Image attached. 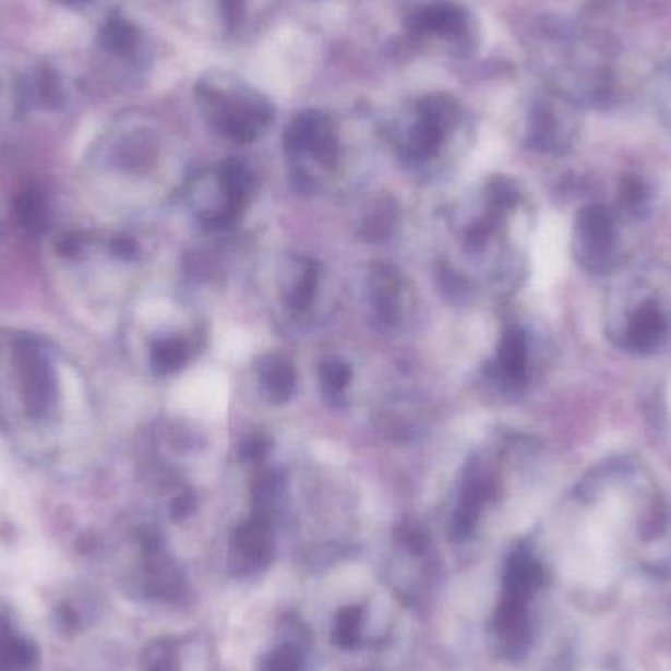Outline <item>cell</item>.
Masks as SVG:
<instances>
[{
	"label": "cell",
	"instance_id": "11",
	"mask_svg": "<svg viewBox=\"0 0 671 671\" xmlns=\"http://www.w3.org/2000/svg\"><path fill=\"white\" fill-rule=\"evenodd\" d=\"M316 285H319V269L312 262L297 263V272L292 275L291 285H289V297L287 302L292 309H307L311 304L314 295H316Z\"/></svg>",
	"mask_w": 671,
	"mask_h": 671
},
{
	"label": "cell",
	"instance_id": "13",
	"mask_svg": "<svg viewBox=\"0 0 671 671\" xmlns=\"http://www.w3.org/2000/svg\"><path fill=\"white\" fill-rule=\"evenodd\" d=\"M189 360V348L179 338H166L154 344L152 350V366L159 375H167L173 371L181 370Z\"/></svg>",
	"mask_w": 671,
	"mask_h": 671
},
{
	"label": "cell",
	"instance_id": "22",
	"mask_svg": "<svg viewBox=\"0 0 671 671\" xmlns=\"http://www.w3.org/2000/svg\"><path fill=\"white\" fill-rule=\"evenodd\" d=\"M41 91H44V97L48 98L49 103H56L59 97H61V88H59V81L56 75H44V85H41Z\"/></svg>",
	"mask_w": 671,
	"mask_h": 671
},
{
	"label": "cell",
	"instance_id": "7",
	"mask_svg": "<svg viewBox=\"0 0 671 671\" xmlns=\"http://www.w3.org/2000/svg\"><path fill=\"white\" fill-rule=\"evenodd\" d=\"M257 378L262 381L263 390L275 403H287L297 390V373L291 361L285 360L277 354L262 356L255 363Z\"/></svg>",
	"mask_w": 671,
	"mask_h": 671
},
{
	"label": "cell",
	"instance_id": "14",
	"mask_svg": "<svg viewBox=\"0 0 671 671\" xmlns=\"http://www.w3.org/2000/svg\"><path fill=\"white\" fill-rule=\"evenodd\" d=\"M100 39H103L105 48L110 49L112 53L127 56L136 48L137 32L130 22L120 19V16H115V19L108 20L107 26L100 34Z\"/></svg>",
	"mask_w": 671,
	"mask_h": 671
},
{
	"label": "cell",
	"instance_id": "18",
	"mask_svg": "<svg viewBox=\"0 0 671 671\" xmlns=\"http://www.w3.org/2000/svg\"><path fill=\"white\" fill-rule=\"evenodd\" d=\"M356 616H360V614H358V609H348L346 613L340 614V621H338V626H336V633H338V638H340L342 644L350 643L351 638H354V633L358 631V621H354Z\"/></svg>",
	"mask_w": 671,
	"mask_h": 671
},
{
	"label": "cell",
	"instance_id": "17",
	"mask_svg": "<svg viewBox=\"0 0 671 671\" xmlns=\"http://www.w3.org/2000/svg\"><path fill=\"white\" fill-rule=\"evenodd\" d=\"M245 4L243 0H220V12H223L224 24L228 28H238L243 19Z\"/></svg>",
	"mask_w": 671,
	"mask_h": 671
},
{
	"label": "cell",
	"instance_id": "12",
	"mask_svg": "<svg viewBox=\"0 0 671 671\" xmlns=\"http://www.w3.org/2000/svg\"><path fill=\"white\" fill-rule=\"evenodd\" d=\"M14 213L20 223L24 224L32 232H41L48 228V206L44 196L36 191H24L14 201Z\"/></svg>",
	"mask_w": 671,
	"mask_h": 671
},
{
	"label": "cell",
	"instance_id": "20",
	"mask_svg": "<svg viewBox=\"0 0 671 671\" xmlns=\"http://www.w3.org/2000/svg\"><path fill=\"white\" fill-rule=\"evenodd\" d=\"M83 238L77 232H69L59 238L58 252L65 257H75L79 253L83 252Z\"/></svg>",
	"mask_w": 671,
	"mask_h": 671
},
{
	"label": "cell",
	"instance_id": "4",
	"mask_svg": "<svg viewBox=\"0 0 671 671\" xmlns=\"http://www.w3.org/2000/svg\"><path fill=\"white\" fill-rule=\"evenodd\" d=\"M22 378H24V399L26 409L34 419L49 415L56 405V378L46 360L38 351H22Z\"/></svg>",
	"mask_w": 671,
	"mask_h": 671
},
{
	"label": "cell",
	"instance_id": "9",
	"mask_svg": "<svg viewBox=\"0 0 671 671\" xmlns=\"http://www.w3.org/2000/svg\"><path fill=\"white\" fill-rule=\"evenodd\" d=\"M579 242H582V250L587 257L595 260V255L601 257L609 252L611 243H613L611 218L599 208L585 213L582 223H579Z\"/></svg>",
	"mask_w": 671,
	"mask_h": 671
},
{
	"label": "cell",
	"instance_id": "6",
	"mask_svg": "<svg viewBox=\"0 0 671 671\" xmlns=\"http://www.w3.org/2000/svg\"><path fill=\"white\" fill-rule=\"evenodd\" d=\"M370 301L385 324H395L400 319L403 281L399 273L390 265H375L370 273Z\"/></svg>",
	"mask_w": 671,
	"mask_h": 671
},
{
	"label": "cell",
	"instance_id": "2",
	"mask_svg": "<svg viewBox=\"0 0 671 671\" xmlns=\"http://www.w3.org/2000/svg\"><path fill=\"white\" fill-rule=\"evenodd\" d=\"M459 107L450 95H429L419 105V120L410 130L407 154L415 159H427L439 152L447 134L456 128Z\"/></svg>",
	"mask_w": 671,
	"mask_h": 671
},
{
	"label": "cell",
	"instance_id": "21",
	"mask_svg": "<svg viewBox=\"0 0 671 671\" xmlns=\"http://www.w3.org/2000/svg\"><path fill=\"white\" fill-rule=\"evenodd\" d=\"M112 253L122 260H134L137 255V243L130 238H117L112 242Z\"/></svg>",
	"mask_w": 671,
	"mask_h": 671
},
{
	"label": "cell",
	"instance_id": "16",
	"mask_svg": "<svg viewBox=\"0 0 671 671\" xmlns=\"http://www.w3.org/2000/svg\"><path fill=\"white\" fill-rule=\"evenodd\" d=\"M390 203H380V205L373 208V213L368 216V223H366V230L368 236L373 240H381V238H387V233L393 230L395 226V208L387 206Z\"/></svg>",
	"mask_w": 671,
	"mask_h": 671
},
{
	"label": "cell",
	"instance_id": "10",
	"mask_svg": "<svg viewBox=\"0 0 671 671\" xmlns=\"http://www.w3.org/2000/svg\"><path fill=\"white\" fill-rule=\"evenodd\" d=\"M499 368L503 371L506 380L520 381L526 373V340L525 334L513 328L503 336V342L499 346Z\"/></svg>",
	"mask_w": 671,
	"mask_h": 671
},
{
	"label": "cell",
	"instance_id": "5",
	"mask_svg": "<svg viewBox=\"0 0 671 671\" xmlns=\"http://www.w3.org/2000/svg\"><path fill=\"white\" fill-rule=\"evenodd\" d=\"M467 14L454 2H440L417 10L407 20L415 34H432L442 38H462L467 32Z\"/></svg>",
	"mask_w": 671,
	"mask_h": 671
},
{
	"label": "cell",
	"instance_id": "19",
	"mask_svg": "<svg viewBox=\"0 0 671 671\" xmlns=\"http://www.w3.org/2000/svg\"><path fill=\"white\" fill-rule=\"evenodd\" d=\"M267 440L263 439V436H252V439L245 440L242 446H240V454H242L245 459H262L265 456V452H267Z\"/></svg>",
	"mask_w": 671,
	"mask_h": 671
},
{
	"label": "cell",
	"instance_id": "15",
	"mask_svg": "<svg viewBox=\"0 0 671 671\" xmlns=\"http://www.w3.org/2000/svg\"><path fill=\"white\" fill-rule=\"evenodd\" d=\"M322 391L328 397H340L351 380V370L340 360L324 361L319 371Z\"/></svg>",
	"mask_w": 671,
	"mask_h": 671
},
{
	"label": "cell",
	"instance_id": "3",
	"mask_svg": "<svg viewBox=\"0 0 671 671\" xmlns=\"http://www.w3.org/2000/svg\"><path fill=\"white\" fill-rule=\"evenodd\" d=\"M285 147L289 154H307L332 166L338 156V142L331 118L319 110H307L285 130Z\"/></svg>",
	"mask_w": 671,
	"mask_h": 671
},
{
	"label": "cell",
	"instance_id": "8",
	"mask_svg": "<svg viewBox=\"0 0 671 671\" xmlns=\"http://www.w3.org/2000/svg\"><path fill=\"white\" fill-rule=\"evenodd\" d=\"M233 552L252 564L269 560L272 536H269V526L262 516H255L238 530V535L233 538Z\"/></svg>",
	"mask_w": 671,
	"mask_h": 671
},
{
	"label": "cell",
	"instance_id": "1",
	"mask_svg": "<svg viewBox=\"0 0 671 671\" xmlns=\"http://www.w3.org/2000/svg\"><path fill=\"white\" fill-rule=\"evenodd\" d=\"M199 100L213 127L240 144L253 142L272 124V105L253 91H236V95H230V91L201 83Z\"/></svg>",
	"mask_w": 671,
	"mask_h": 671
}]
</instances>
